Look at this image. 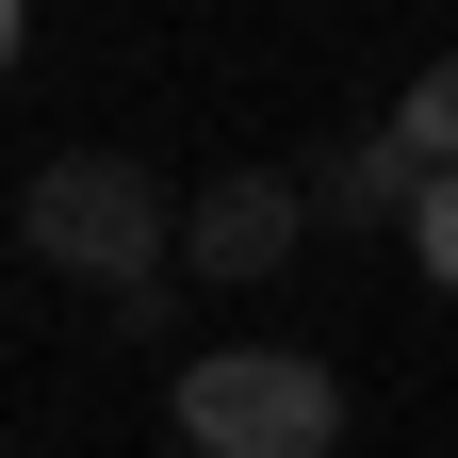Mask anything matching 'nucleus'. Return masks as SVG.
<instances>
[{"label":"nucleus","mask_w":458,"mask_h":458,"mask_svg":"<svg viewBox=\"0 0 458 458\" xmlns=\"http://www.w3.org/2000/svg\"><path fill=\"white\" fill-rule=\"evenodd\" d=\"M17 246L49 278H82V295H131V278L181 262V197H164L131 148H49L17 181Z\"/></svg>","instance_id":"f257e3e1"},{"label":"nucleus","mask_w":458,"mask_h":458,"mask_svg":"<svg viewBox=\"0 0 458 458\" xmlns=\"http://www.w3.org/2000/svg\"><path fill=\"white\" fill-rule=\"evenodd\" d=\"M181 442L197 458H327L344 442V377L311 344H197L181 360Z\"/></svg>","instance_id":"f03ea898"},{"label":"nucleus","mask_w":458,"mask_h":458,"mask_svg":"<svg viewBox=\"0 0 458 458\" xmlns=\"http://www.w3.org/2000/svg\"><path fill=\"white\" fill-rule=\"evenodd\" d=\"M295 246H311V181L295 164H213V181L181 197V278H213V295L278 278Z\"/></svg>","instance_id":"7ed1b4c3"},{"label":"nucleus","mask_w":458,"mask_h":458,"mask_svg":"<svg viewBox=\"0 0 458 458\" xmlns=\"http://www.w3.org/2000/svg\"><path fill=\"white\" fill-rule=\"evenodd\" d=\"M295 181H311V229H410V213H426V164L393 148V114L344 131V148H311Z\"/></svg>","instance_id":"20e7f679"},{"label":"nucleus","mask_w":458,"mask_h":458,"mask_svg":"<svg viewBox=\"0 0 458 458\" xmlns=\"http://www.w3.org/2000/svg\"><path fill=\"white\" fill-rule=\"evenodd\" d=\"M393 148H410L426 181H458V49H442V66H410V98H393Z\"/></svg>","instance_id":"39448f33"},{"label":"nucleus","mask_w":458,"mask_h":458,"mask_svg":"<svg viewBox=\"0 0 458 458\" xmlns=\"http://www.w3.org/2000/svg\"><path fill=\"white\" fill-rule=\"evenodd\" d=\"M410 262H426L442 295H458V181H426V213H410Z\"/></svg>","instance_id":"423d86ee"},{"label":"nucleus","mask_w":458,"mask_h":458,"mask_svg":"<svg viewBox=\"0 0 458 458\" xmlns=\"http://www.w3.org/2000/svg\"><path fill=\"white\" fill-rule=\"evenodd\" d=\"M17 33H33V0H0V66H17Z\"/></svg>","instance_id":"0eeeda50"}]
</instances>
